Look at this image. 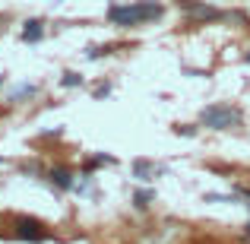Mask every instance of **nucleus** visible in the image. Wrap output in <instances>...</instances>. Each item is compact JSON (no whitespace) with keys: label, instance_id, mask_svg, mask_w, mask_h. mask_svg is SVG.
Segmentation results:
<instances>
[{"label":"nucleus","instance_id":"obj_13","mask_svg":"<svg viewBox=\"0 0 250 244\" xmlns=\"http://www.w3.org/2000/svg\"><path fill=\"white\" fill-rule=\"evenodd\" d=\"M247 64H250V54H247Z\"/></svg>","mask_w":250,"mask_h":244},{"label":"nucleus","instance_id":"obj_14","mask_svg":"<svg viewBox=\"0 0 250 244\" xmlns=\"http://www.w3.org/2000/svg\"><path fill=\"white\" fill-rule=\"evenodd\" d=\"M0 162H3V155H0Z\"/></svg>","mask_w":250,"mask_h":244},{"label":"nucleus","instance_id":"obj_5","mask_svg":"<svg viewBox=\"0 0 250 244\" xmlns=\"http://www.w3.org/2000/svg\"><path fill=\"white\" fill-rule=\"evenodd\" d=\"M162 165H155V162H146V159H136L133 162V175L136 177H143V181H152V177H159L162 175Z\"/></svg>","mask_w":250,"mask_h":244},{"label":"nucleus","instance_id":"obj_15","mask_svg":"<svg viewBox=\"0 0 250 244\" xmlns=\"http://www.w3.org/2000/svg\"><path fill=\"white\" fill-rule=\"evenodd\" d=\"M247 209H250V203H247Z\"/></svg>","mask_w":250,"mask_h":244},{"label":"nucleus","instance_id":"obj_6","mask_svg":"<svg viewBox=\"0 0 250 244\" xmlns=\"http://www.w3.org/2000/svg\"><path fill=\"white\" fill-rule=\"evenodd\" d=\"M48 181L54 184L57 190H73V187H76V184H73V175H70L67 168H54V171L48 175Z\"/></svg>","mask_w":250,"mask_h":244},{"label":"nucleus","instance_id":"obj_4","mask_svg":"<svg viewBox=\"0 0 250 244\" xmlns=\"http://www.w3.org/2000/svg\"><path fill=\"white\" fill-rule=\"evenodd\" d=\"M13 235L22 238V241H44V238H48V232H44V225L38 219H16Z\"/></svg>","mask_w":250,"mask_h":244},{"label":"nucleus","instance_id":"obj_10","mask_svg":"<svg viewBox=\"0 0 250 244\" xmlns=\"http://www.w3.org/2000/svg\"><path fill=\"white\" fill-rule=\"evenodd\" d=\"M32 92H35V86H32V83H22L16 92H13V102H22L25 95H32Z\"/></svg>","mask_w":250,"mask_h":244},{"label":"nucleus","instance_id":"obj_11","mask_svg":"<svg viewBox=\"0 0 250 244\" xmlns=\"http://www.w3.org/2000/svg\"><path fill=\"white\" fill-rule=\"evenodd\" d=\"M247 241H250V222H247Z\"/></svg>","mask_w":250,"mask_h":244},{"label":"nucleus","instance_id":"obj_1","mask_svg":"<svg viewBox=\"0 0 250 244\" xmlns=\"http://www.w3.org/2000/svg\"><path fill=\"white\" fill-rule=\"evenodd\" d=\"M162 6L159 3H133V6H111L108 19L114 25H143L149 19H159Z\"/></svg>","mask_w":250,"mask_h":244},{"label":"nucleus","instance_id":"obj_7","mask_svg":"<svg viewBox=\"0 0 250 244\" xmlns=\"http://www.w3.org/2000/svg\"><path fill=\"white\" fill-rule=\"evenodd\" d=\"M42 19H29L25 22V29H22V42H38V38L44 35V29H42Z\"/></svg>","mask_w":250,"mask_h":244},{"label":"nucleus","instance_id":"obj_3","mask_svg":"<svg viewBox=\"0 0 250 244\" xmlns=\"http://www.w3.org/2000/svg\"><path fill=\"white\" fill-rule=\"evenodd\" d=\"M184 13H187L193 22H212V19H222L225 13L222 10H215V6H209V3H196V0H184Z\"/></svg>","mask_w":250,"mask_h":244},{"label":"nucleus","instance_id":"obj_9","mask_svg":"<svg viewBox=\"0 0 250 244\" xmlns=\"http://www.w3.org/2000/svg\"><path fill=\"white\" fill-rule=\"evenodd\" d=\"M63 86H67V89H73V86H83V76L80 73H73V70H67V73H63V80H61Z\"/></svg>","mask_w":250,"mask_h":244},{"label":"nucleus","instance_id":"obj_8","mask_svg":"<svg viewBox=\"0 0 250 244\" xmlns=\"http://www.w3.org/2000/svg\"><path fill=\"white\" fill-rule=\"evenodd\" d=\"M152 200H155V190H136V194H133V203H136V209H146Z\"/></svg>","mask_w":250,"mask_h":244},{"label":"nucleus","instance_id":"obj_12","mask_svg":"<svg viewBox=\"0 0 250 244\" xmlns=\"http://www.w3.org/2000/svg\"><path fill=\"white\" fill-rule=\"evenodd\" d=\"M0 86H3V76H0Z\"/></svg>","mask_w":250,"mask_h":244},{"label":"nucleus","instance_id":"obj_2","mask_svg":"<svg viewBox=\"0 0 250 244\" xmlns=\"http://www.w3.org/2000/svg\"><path fill=\"white\" fill-rule=\"evenodd\" d=\"M200 124L209 130H228L241 124V111L231 108V105H209V108L200 111Z\"/></svg>","mask_w":250,"mask_h":244}]
</instances>
